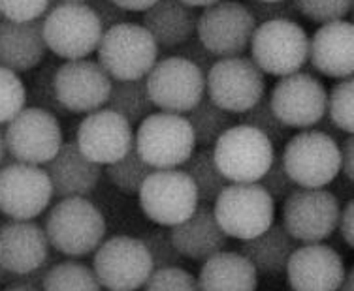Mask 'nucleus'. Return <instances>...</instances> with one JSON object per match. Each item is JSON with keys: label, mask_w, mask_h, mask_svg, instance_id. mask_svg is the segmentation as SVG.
<instances>
[{"label": "nucleus", "mask_w": 354, "mask_h": 291, "mask_svg": "<svg viewBox=\"0 0 354 291\" xmlns=\"http://www.w3.org/2000/svg\"><path fill=\"white\" fill-rule=\"evenodd\" d=\"M44 231L51 248L68 257H85L102 244L106 218L87 197H64L49 209Z\"/></svg>", "instance_id": "1"}, {"label": "nucleus", "mask_w": 354, "mask_h": 291, "mask_svg": "<svg viewBox=\"0 0 354 291\" xmlns=\"http://www.w3.org/2000/svg\"><path fill=\"white\" fill-rule=\"evenodd\" d=\"M48 51L62 61H80L96 53L104 28L85 2H57L41 17Z\"/></svg>", "instance_id": "2"}, {"label": "nucleus", "mask_w": 354, "mask_h": 291, "mask_svg": "<svg viewBox=\"0 0 354 291\" xmlns=\"http://www.w3.org/2000/svg\"><path fill=\"white\" fill-rule=\"evenodd\" d=\"M281 160L298 188H326L339 175V143L319 130H300L285 141Z\"/></svg>", "instance_id": "3"}, {"label": "nucleus", "mask_w": 354, "mask_h": 291, "mask_svg": "<svg viewBox=\"0 0 354 291\" xmlns=\"http://www.w3.org/2000/svg\"><path fill=\"white\" fill-rule=\"evenodd\" d=\"M134 149L153 170H176L191 158L196 141L185 115L160 111L140 122L134 134Z\"/></svg>", "instance_id": "4"}, {"label": "nucleus", "mask_w": 354, "mask_h": 291, "mask_svg": "<svg viewBox=\"0 0 354 291\" xmlns=\"http://www.w3.org/2000/svg\"><path fill=\"white\" fill-rule=\"evenodd\" d=\"M158 48L153 36L138 23H123L104 30L96 48L98 64L113 81L143 79L158 61Z\"/></svg>", "instance_id": "5"}, {"label": "nucleus", "mask_w": 354, "mask_h": 291, "mask_svg": "<svg viewBox=\"0 0 354 291\" xmlns=\"http://www.w3.org/2000/svg\"><path fill=\"white\" fill-rule=\"evenodd\" d=\"M212 209L226 237L238 241L264 233L275 220V201L259 183H230Z\"/></svg>", "instance_id": "6"}, {"label": "nucleus", "mask_w": 354, "mask_h": 291, "mask_svg": "<svg viewBox=\"0 0 354 291\" xmlns=\"http://www.w3.org/2000/svg\"><path fill=\"white\" fill-rule=\"evenodd\" d=\"M251 61L262 74L285 77L301 72L309 54V36L296 21H268L254 28Z\"/></svg>", "instance_id": "7"}, {"label": "nucleus", "mask_w": 354, "mask_h": 291, "mask_svg": "<svg viewBox=\"0 0 354 291\" xmlns=\"http://www.w3.org/2000/svg\"><path fill=\"white\" fill-rule=\"evenodd\" d=\"M218 171L228 183H259L275 156V145L247 124H234L212 147Z\"/></svg>", "instance_id": "8"}, {"label": "nucleus", "mask_w": 354, "mask_h": 291, "mask_svg": "<svg viewBox=\"0 0 354 291\" xmlns=\"http://www.w3.org/2000/svg\"><path fill=\"white\" fill-rule=\"evenodd\" d=\"M257 21L238 0H218L202 10L196 21V38L213 57H243L251 46Z\"/></svg>", "instance_id": "9"}, {"label": "nucleus", "mask_w": 354, "mask_h": 291, "mask_svg": "<svg viewBox=\"0 0 354 291\" xmlns=\"http://www.w3.org/2000/svg\"><path fill=\"white\" fill-rule=\"evenodd\" d=\"M205 98L232 115H241L266 94V75L249 57L217 59L205 74Z\"/></svg>", "instance_id": "10"}, {"label": "nucleus", "mask_w": 354, "mask_h": 291, "mask_svg": "<svg viewBox=\"0 0 354 291\" xmlns=\"http://www.w3.org/2000/svg\"><path fill=\"white\" fill-rule=\"evenodd\" d=\"M91 269L106 291H138L153 272V261L140 239L115 235L96 248Z\"/></svg>", "instance_id": "11"}, {"label": "nucleus", "mask_w": 354, "mask_h": 291, "mask_svg": "<svg viewBox=\"0 0 354 291\" xmlns=\"http://www.w3.org/2000/svg\"><path fill=\"white\" fill-rule=\"evenodd\" d=\"M341 203L326 188H296L283 201L286 233L296 243H324L337 230Z\"/></svg>", "instance_id": "12"}, {"label": "nucleus", "mask_w": 354, "mask_h": 291, "mask_svg": "<svg viewBox=\"0 0 354 291\" xmlns=\"http://www.w3.org/2000/svg\"><path fill=\"white\" fill-rule=\"evenodd\" d=\"M138 197L143 214L160 228L181 223L200 205L196 186L181 168L153 171L142 184Z\"/></svg>", "instance_id": "13"}, {"label": "nucleus", "mask_w": 354, "mask_h": 291, "mask_svg": "<svg viewBox=\"0 0 354 291\" xmlns=\"http://www.w3.org/2000/svg\"><path fill=\"white\" fill-rule=\"evenodd\" d=\"M147 92L155 109L174 115H187L205 96V75L192 62L166 57L145 75Z\"/></svg>", "instance_id": "14"}, {"label": "nucleus", "mask_w": 354, "mask_h": 291, "mask_svg": "<svg viewBox=\"0 0 354 291\" xmlns=\"http://www.w3.org/2000/svg\"><path fill=\"white\" fill-rule=\"evenodd\" d=\"M4 143L8 156H12L14 162L41 168L64 143L61 122L49 111L27 106L6 124Z\"/></svg>", "instance_id": "15"}, {"label": "nucleus", "mask_w": 354, "mask_h": 291, "mask_svg": "<svg viewBox=\"0 0 354 291\" xmlns=\"http://www.w3.org/2000/svg\"><path fill=\"white\" fill-rule=\"evenodd\" d=\"M268 100L275 117L290 130H311L326 115V87L306 72L279 77Z\"/></svg>", "instance_id": "16"}, {"label": "nucleus", "mask_w": 354, "mask_h": 291, "mask_svg": "<svg viewBox=\"0 0 354 291\" xmlns=\"http://www.w3.org/2000/svg\"><path fill=\"white\" fill-rule=\"evenodd\" d=\"M51 199L53 188L44 168L21 162L0 168V212L10 220H35Z\"/></svg>", "instance_id": "17"}, {"label": "nucleus", "mask_w": 354, "mask_h": 291, "mask_svg": "<svg viewBox=\"0 0 354 291\" xmlns=\"http://www.w3.org/2000/svg\"><path fill=\"white\" fill-rule=\"evenodd\" d=\"M113 79L96 61H64L55 72V94L68 113H93L108 102Z\"/></svg>", "instance_id": "18"}, {"label": "nucleus", "mask_w": 354, "mask_h": 291, "mask_svg": "<svg viewBox=\"0 0 354 291\" xmlns=\"http://www.w3.org/2000/svg\"><path fill=\"white\" fill-rule=\"evenodd\" d=\"M75 145L91 162L109 165L134 147V128L108 108L87 113L75 132Z\"/></svg>", "instance_id": "19"}, {"label": "nucleus", "mask_w": 354, "mask_h": 291, "mask_svg": "<svg viewBox=\"0 0 354 291\" xmlns=\"http://www.w3.org/2000/svg\"><path fill=\"white\" fill-rule=\"evenodd\" d=\"M285 272L292 291H337L347 267L334 246L309 243L292 252Z\"/></svg>", "instance_id": "20"}, {"label": "nucleus", "mask_w": 354, "mask_h": 291, "mask_svg": "<svg viewBox=\"0 0 354 291\" xmlns=\"http://www.w3.org/2000/svg\"><path fill=\"white\" fill-rule=\"evenodd\" d=\"M51 259V244L40 223L35 220L0 223V267L4 271L21 277L38 271Z\"/></svg>", "instance_id": "21"}, {"label": "nucleus", "mask_w": 354, "mask_h": 291, "mask_svg": "<svg viewBox=\"0 0 354 291\" xmlns=\"http://www.w3.org/2000/svg\"><path fill=\"white\" fill-rule=\"evenodd\" d=\"M319 74L334 79H347L354 74V27L351 21H332L320 28L309 40V54Z\"/></svg>", "instance_id": "22"}, {"label": "nucleus", "mask_w": 354, "mask_h": 291, "mask_svg": "<svg viewBox=\"0 0 354 291\" xmlns=\"http://www.w3.org/2000/svg\"><path fill=\"white\" fill-rule=\"evenodd\" d=\"M46 173L51 181L53 196L88 197L102 179V165L91 162L75 141H64L59 152L46 163Z\"/></svg>", "instance_id": "23"}, {"label": "nucleus", "mask_w": 354, "mask_h": 291, "mask_svg": "<svg viewBox=\"0 0 354 291\" xmlns=\"http://www.w3.org/2000/svg\"><path fill=\"white\" fill-rule=\"evenodd\" d=\"M48 57V46L44 40L41 19L17 21L4 19L0 23V66L25 74L38 68Z\"/></svg>", "instance_id": "24"}, {"label": "nucleus", "mask_w": 354, "mask_h": 291, "mask_svg": "<svg viewBox=\"0 0 354 291\" xmlns=\"http://www.w3.org/2000/svg\"><path fill=\"white\" fill-rule=\"evenodd\" d=\"M170 235L177 252L192 261H205L228 246V237L221 230L212 205H198L187 220L170 228Z\"/></svg>", "instance_id": "25"}, {"label": "nucleus", "mask_w": 354, "mask_h": 291, "mask_svg": "<svg viewBox=\"0 0 354 291\" xmlns=\"http://www.w3.org/2000/svg\"><path fill=\"white\" fill-rule=\"evenodd\" d=\"M142 27L153 36L158 51H171L196 34V10L181 0H157L143 12Z\"/></svg>", "instance_id": "26"}, {"label": "nucleus", "mask_w": 354, "mask_h": 291, "mask_svg": "<svg viewBox=\"0 0 354 291\" xmlns=\"http://www.w3.org/2000/svg\"><path fill=\"white\" fill-rule=\"evenodd\" d=\"M200 291H257L259 272L239 252L223 250L202 261L198 272Z\"/></svg>", "instance_id": "27"}, {"label": "nucleus", "mask_w": 354, "mask_h": 291, "mask_svg": "<svg viewBox=\"0 0 354 291\" xmlns=\"http://www.w3.org/2000/svg\"><path fill=\"white\" fill-rule=\"evenodd\" d=\"M298 246L300 243H296L281 223L273 222L264 233L241 241L239 254L245 257L247 261H251L259 274L275 277L286 271V263Z\"/></svg>", "instance_id": "28"}, {"label": "nucleus", "mask_w": 354, "mask_h": 291, "mask_svg": "<svg viewBox=\"0 0 354 291\" xmlns=\"http://www.w3.org/2000/svg\"><path fill=\"white\" fill-rule=\"evenodd\" d=\"M106 108L127 119L132 126L140 124L151 113H155V106L151 102L149 92H147L145 77L134 79V81L111 83Z\"/></svg>", "instance_id": "29"}, {"label": "nucleus", "mask_w": 354, "mask_h": 291, "mask_svg": "<svg viewBox=\"0 0 354 291\" xmlns=\"http://www.w3.org/2000/svg\"><path fill=\"white\" fill-rule=\"evenodd\" d=\"M185 119L189 121L194 134V141L200 145L202 149H212L218 137L225 134L226 130H230L234 124H238L236 115H232L225 109L209 100V98H202V102L198 103L196 108L191 109Z\"/></svg>", "instance_id": "30"}, {"label": "nucleus", "mask_w": 354, "mask_h": 291, "mask_svg": "<svg viewBox=\"0 0 354 291\" xmlns=\"http://www.w3.org/2000/svg\"><path fill=\"white\" fill-rule=\"evenodd\" d=\"M181 170L191 177V181L196 186L198 201L204 205L215 203L218 194L230 184L218 171L212 149L194 150L191 158L181 165Z\"/></svg>", "instance_id": "31"}, {"label": "nucleus", "mask_w": 354, "mask_h": 291, "mask_svg": "<svg viewBox=\"0 0 354 291\" xmlns=\"http://www.w3.org/2000/svg\"><path fill=\"white\" fill-rule=\"evenodd\" d=\"M41 291H102L95 271L80 261L53 263L41 280Z\"/></svg>", "instance_id": "32"}, {"label": "nucleus", "mask_w": 354, "mask_h": 291, "mask_svg": "<svg viewBox=\"0 0 354 291\" xmlns=\"http://www.w3.org/2000/svg\"><path fill=\"white\" fill-rule=\"evenodd\" d=\"M59 66H61V62L55 54L46 57L40 66L35 68V74L30 77V85L27 88L28 106L49 111L57 119L68 115V111L62 108L57 100V94H55V72Z\"/></svg>", "instance_id": "33"}, {"label": "nucleus", "mask_w": 354, "mask_h": 291, "mask_svg": "<svg viewBox=\"0 0 354 291\" xmlns=\"http://www.w3.org/2000/svg\"><path fill=\"white\" fill-rule=\"evenodd\" d=\"M153 168L143 162L136 149H132L127 154L117 160L115 163H109L106 165V175L111 181V184L117 190H121L123 194H138L142 184L145 183V179L153 173Z\"/></svg>", "instance_id": "34"}, {"label": "nucleus", "mask_w": 354, "mask_h": 291, "mask_svg": "<svg viewBox=\"0 0 354 291\" xmlns=\"http://www.w3.org/2000/svg\"><path fill=\"white\" fill-rule=\"evenodd\" d=\"M239 117V124H247L251 128L262 132L273 145H281L290 137V128L285 126L283 122L275 117L272 111L268 96H262L259 103H254L249 111L241 113Z\"/></svg>", "instance_id": "35"}, {"label": "nucleus", "mask_w": 354, "mask_h": 291, "mask_svg": "<svg viewBox=\"0 0 354 291\" xmlns=\"http://www.w3.org/2000/svg\"><path fill=\"white\" fill-rule=\"evenodd\" d=\"M353 96H354V81L353 77L341 79L335 83L332 90L328 92L326 115L335 126L347 134H354V111H353Z\"/></svg>", "instance_id": "36"}, {"label": "nucleus", "mask_w": 354, "mask_h": 291, "mask_svg": "<svg viewBox=\"0 0 354 291\" xmlns=\"http://www.w3.org/2000/svg\"><path fill=\"white\" fill-rule=\"evenodd\" d=\"M27 108V85L19 74L0 66V124H8Z\"/></svg>", "instance_id": "37"}, {"label": "nucleus", "mask_w": 354, "mask_h": 291, "mask_svg": "<svg viewBox=\"0 0 354 291\" xmlns=\"http://www.w3.org/2000/svg\"><path fill=\"white\" fill-rule=\"evenodd\" d=\"M140 241L149 252L153 269H166V267H183L185 257L177 252L171 241L170 230L168 228H155L143 233Z\"/></svg>", "instance_id": "38"}, {"label": "nucleus", "mask_w": 354, "mask_h": 291, "mask_svg": "<svg viewBox=\"0 0 354 291\" xmlns=\"http://www.w3.org/2000/svg\"><path fill=\"white\" fill-rule=\"evenodd\" d=\"M300 17L326 25L345 19L353 12L354 0H292Z\"/></svg>", "instance_id": "39"}, {"label": "nucleus", "mask_w": 354, "mask_h": 291, "mask_svg": "<svg viewBox=\"0 0 354 291\" xmlns=\"http://www.w3.org/2000/svg\"><path fill=\"white\" fill-rule=\"evenodd\" d=\"M143 291H200L194 274L183 267H166L153 269V272L143 284Z\"/></svg>", "instance_id": "40"}, {"label": "nucleus", "mask_w": 354, "mask_h": 291, "mask_svg": "<svg viewBox=\"0 0 354 291\" xmlns=\"http://www.w3.org/2000/svg\"><path fill=\"white\" fill-rule=\"evenodd\" d=\"M259 184L272 196L273 201H285V197L290 196L294 190L298 188L290 175L286 173L281 154L273 156V162L270 163L264 175L260 177Z\"/></svg>", "instance_id": "41"}, {"label": "nucleus", "mask_w": 354, "mask_h": 291, "mask_svg": "<svg viewBox=\"0 0 354 291\" xmlns=\"http://www.w3.org/2000/svg\"><path fill=\"white\" fill-rule=\"evenodd\" d=\"M53 0H0V14L8 21H25L41 19L48 14Z\"/></svg>", "instance_id": "42"}, {"label": "nucleus", "mask_w": 354, "mask_h": 291, "mask_svg": "<svg viewBox=\"0 0 354 291\" xmlns=\"http://www.w3.org/2000/svg\"><path fill=\"white\" fill-rule=\"evenodd\" d=\"M247 10L251 12L257 25L268 23V21H296L300 15L296 12L292 0H279V2H262V0H247L243 2Z\"/></svg>", "instance_id": "43"}, {"label": "nucleus", "mask_w": 354, "mask_h": 291, "mask_svg": "<svg viewBox=\"0 0 354 291\" xmlns=\"http://www.w3.org/2000/svg\"><path fill=\"white\" fill-rule=\"evenodd\" d=\"M171 57H179V59H185V61L192 62L196 68L202 70V74H207L212 66L217 62V57H213L207 49L200 43L196 36H192L191 40L185 41L183 46H179V48L171 49L170 51Z\"/></svg>", "instance_id": "44"}, {"label": "nucleus", "mask_w": 354, "mask_h": 291, "mask_svg": "<svg viewBox=\"0 0 354 291\" xmlns=\"http://www.w3.org/2000/svg\"><path fill=\"white\" fill-rule=\"evenodd\" d=\"M85 4L95 12L104 30L123 25V23H130L129 12H124L123 8L117 6L113 0H88Z\"/></svg>", "instance_id": "45"}, {"label": "nucleus", "mask_w": 354, "mask_h": 291, "mask_svg": "<svg viewBox=\"0 0 354 291\" xmlns=\"http://www.w3.org/2000/svg\"><path fill=\"white\" fill-rule=\"evenodd\" d=\"M339 231L341 239L345 241L348 248L354 246V201H347V203L341 207L339 220H337V230Z\"/></svg>", "instance_id": "46"}, {"label": "nucleus", "mask_w": 354, "mask_h": 291, "mask_svg": "<svg viewBox=\"0 0 354 291\" xmlns=\"http://www.w3.org/2000/svg\"><path fill=\"white\" fill-rule=\"evenodd\" d=\"M339 156H341V170L339 173L345 175L347 181H354V137L347 136L339 145Z\"/></svg>", "instance_id": "47"}, {"label": "nucleus", "mask_w": 354, "mask_h": 291, "mask_svg": "<svg viewBox=\"0 0 354 291\" xmlns=\"http://www.w3.org/2000/svg\"><path fill=\"white\" fill-rule=\"evenodd\" d=\"M113 2L130 14V12H145V10H149L157 0H113Z\"/></svg>", "instance_id": "48"}, {"label": "nucleus", "mask_w": 354, "mask_h": 291, "mask_svg": "<svg viewBox=\"0 0 354 291\" xmlns=\"http://www.w3.org/2000/svg\"><path fill=\"white\" fill-rule=\"evenodd\" d=\"M2 291H41V290L32 284H25V282H12V284H8Z\"/></svg>", "instance_id": "49"}, {"label": "nucleus", "mask_w": 354, "mask_h": 291, "mask_svg": "<svg viewBox=\"0 0 354 291\" xmlns=\"http://www.w3.org/2000/svg\"><path fill=\"white\" fill-rule=\"evenodd\" d=\"M337 291H354V271L353 269H347V274L343 278L341 282L339 290Z\"/></svg>", "instance_id": "50"}, {"label": "nucleus", "mask_w": 354, "mask_h": 291, "mask_svg": "<svg viewBox=\"0 0 354 291\" xmlns=\"http://www.w3.org/2000/svg\"><path fill=\"white\" fill-rule=\"evenodd\" d=\"M183 4H187V6H191V8H207V6H212V4H215V2H218V0H181Z\"/></svg>", "instance_id": "51"}, {"label": "nucleus", "mask_w": 354, "mask_h": 291, "mask_svg": "<svg viewBox=\"0 0 354 291\" xmlns=\"http://www.w3.org/2000/svg\"><path fill=\"white\" fill-rule=\"evenodd\" d=\"M8 152H6V143H4V132L0 130V168H2V163L6 162Z\"/></svg>", "instance_id": "52"}, {"label": "nucleus", "mask_w": 354, "mask_h": 291, "mask_svg": "<svg viewBox=\"0 0 354 291\" xmlns=\"http://www.w3.org/2000/svg\"><path fill=\"white\" fill-rule=\"evenodd\" d=\"M59 2H88V0H59Z\"/></svg>", "instance_id": "53"}, {"label": "nucleus", "mask_w": 354, "mask_h": 291, "mask_svg": "<svg viewBox=\"0 0 354 291\" xmlns=\"http://www.w3.org/2000/svg\"><path fill=\"white\" fill-rule=\"evenodd\" d=\"M262 2H279V0H262Z\"/></svg>", "instance_id": "54"}, {"label": "nucleus", "mask_w": 354, "mask_h": 291, "mask_svg": "<svg viewBox=\"0 0 354 291\" xmlns=\"http://www.w3.org/2000/svg\"><path fill=\"white\" fill-rule=\"evenodd\" d=\"M2 21H4V17H2V14H0V23H2Z\"/></svg>", "instance_id": "55"}]
</instances>
